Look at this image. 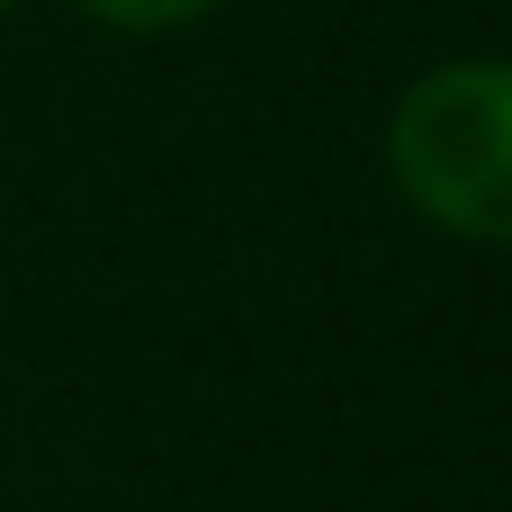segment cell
<instances>
[{"label": "cell", "instance_id": "obj_2", "mask_svg": "<svg viewBox=\"0 0 512 512\" xmlns=\"http://www.w3.org/2000/svg\"><path fill=\"white\" fill-rule=\"evenodd\" d=\"M72 18H90L99 36H189L207 18H225L234 0H63Z\"/></svg>", "mask_w": 512, "mask_h": 512}, {"label": "cell", "instance_id": "obj_1", "mask_svg": "<svg viewBox=\"0 0 512 512\" xmlns=\"http://www.w3.org/2000/svg\"><path fill=\"white\" fill-rule=\"evenodd\" d=\"M378 162L396 207L459 243L504 252L512 243V63L504 54H441L423 63L378 126Z\"/></svg>", "mask_w": 512, "mask_h": 512}, {"label": "cell", "instance_id": "obj_3", "mask_svg": "<svg viewBox=\"0 0 512 512\" xmlns=\"http://www.w3.org/2000/svg\"><path fill=\"white\" fill-rule=\"evenodd\" d=\"M18 9H27V0H0V27H9V18H18Z\"/></svg>", "mask_w": 512, "mask_h": 512}]
</instances>
